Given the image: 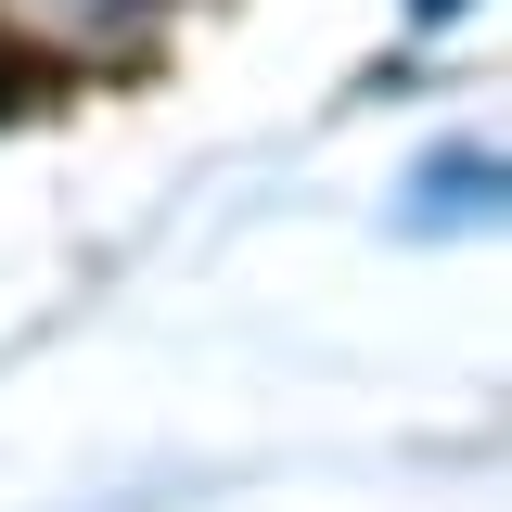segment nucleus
<instances>
[{"instance_id":"nucleus-1","label":"nucleus","mask_w":512,"mask_h":512,"mask_svg":"<svg viewBox=\"0 0 512 512\" xmlns=\"http://www.w3.org/2000/svg\"><path fill=\"white\" fill-rule=\"evenodd\" d=\"M167 0H0V39L13 52H64V64H116L154 39Z\"/></svg>"},{"instance_id":"nucleus-2","label":"nucleus","mask_w":512,"mask_h":512,"mask_svg":"<svg viewBox=\"0 0 512 512\" xmlns=\"http://www.w3.org/2000/svg\"><path fill=\"white\" fill-rule=\"evenodd\" d=\"M410 218H487V167H448V180L410 192Z\"/></svg>"}]
</instances>
